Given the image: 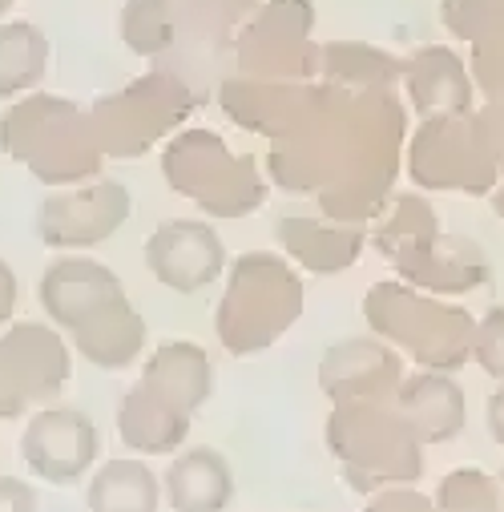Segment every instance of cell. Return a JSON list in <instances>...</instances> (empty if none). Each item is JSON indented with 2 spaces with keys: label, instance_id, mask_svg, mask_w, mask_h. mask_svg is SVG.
I'll return each instance as SVG.
<instances>
[{
  "label": "cell",
  "instance_id": "cell-1",
  "mask_svg": "<svg viewBox=\"0 0 504 512\" xmlns=\"http://www.w3.org/2000/svg\"><path fill=\"white\" fill-rule=\"evenodd\" d=\"M0 150L53 190L93 182L105 158L93 113L53 93L17 97L5 109V117H0Z\"/></svg>",
  "mask_w": 504,
  "mask_h": 512
},
{
  "label": "cell",
  "instance_id": "cell-2",
  "mask_svg": "<svg viewBox=\"0 0 504 512\" xmlns=\"http://www.w3.org/2000/svg\"><path fill=\"white\" fill-rule=\"evenodd\" d=\"M303 315V279L287 254L250 250L226 267V291L214 311L218 343L230 355L275 347Z\"/></svg>",
  "mask_w": 504,
  "mask_h": 512
},
{
  "label": "cell",
  "instance_id": "cell-3",
  "mask_svg": "<svg viewBox=\"0 0 504 512\" xmlns=\"http://www.w3.org/2000/svg\"><path fill=\"white\" fill-rule=\"evenodd\" d=\"M323 436L339 476L363 496L424 476L428 444L396 404H331Z\"/></svg>",
  "mask_w": 504,
  "mask_h": 512
},
{
  "label": "cell",
  "instance_id": "cell-4",
  "mask_svg": "<svg viewBox=\"0 0 504 512\" xmlns=\"http://www.w3.org/2000/svg\"><path fill=\"white\" fill-rule=\"evenodd\" d=\"M363 319L384 343L428 371H456L472 359L476 319L404 279L375 283L363 295Z\"/></svg>",
  "mask_w": 504,
  "mask_h": 512
},
{
  "label": "cell",
  "instance_id": "cell-5",
  "mask_svg": "<svg viewBox=\"0 0 504 512\" xmlns=\"http://www.w3.org/2000/svg\"><path fill=\"white\" fill-rule=\"evenodd\" d=\"M162 174L174 194L214 218H242L267 202V182L250 158H238L210 130H182L162 150Z\"/></svg>",
  "mask_w": 504,
  "mask_h": 512
},
{
  "label": "cell",
  "instance_id": "cell-6",
  "mask_svg": "<svg viewBox=\"0 0 504 512\" xmlns=\"http://www.w3.org/2000/svg\"><path fill=\"white\" fill-rule=\"evenodd\" d=\"M496 146L480 121L468 113L424 117L408 142V174L420 190L484 194L496 182Z\"/></svg>",
  "mask_w": 504,
  "mask_h": 512
},
{
  "label": "cell",
  "instance_id": "cell-7",
  "mask_svg": "<svg viewBox=\"0 0 504 512\" xmlns=\"http://www.w3.org/2000/svg\"><path fill=\"white\" fill-rule=\"evenodd\" d=\"M73 375V351L53 323H9L0 331V420L49 408Z\"/></svg>",
  "mask_w": 504,
  "mask_h": 512
},
{
  "label": "cell",
  "instance_id": "cell-8",
  "mask_svg": "<svg viewBox=\"0 0 504 512\" xmlns=\"http://www.w3.org/2000/svg\"><path fill=\"white\" fill-rule=\"evenodd\" d=\"M186 97H190L186 85H178L166 73L142 77L130 89L109 93L105 101H97L89 109L93 125H97V138H101V150L117 154V158L146 154L154 142H162L186 117V109H190Z\"/></svg>",
  "mask_w": 504,
  "mask_h": 512
},
{
  "label": "cell",
  "instance_id": "cell-9",
  "mask_svg": "<svg viewBox=\"0 0 504 512\" xmlns=\"http://www.w3.org/2000/svg\"><path fill=\"white\" fill-rule=\"evenodd\" d=\"M134 202L130 190L113 178H93L81 186H65L57 194H45L37 206V238L49 250L61 254H81L109 234H117L130 218Z\"/></svg>",
  "mask_w": 504,
  "mask_h": 512
},
{
  "label": "cell",
  "instance_id": "cell-10",
  "mask_svg": "<svg viewBox=\"0 0 504 512\" xmlns=\"http://www.w3.org/2000/svg\"><path fill=\"white\" fill-rule=\"evenodd\" d=\"M315 13L307 0H267L242 33H238V61L263 81H287L315 69L311 49Z\"/></svg>",
  "mask_w": 504,
  "mask_h": 512
},
{
  "label": "cell",
  "instance_id": "cell-11",
  "mask_svg": "<svg viewBox=\"0 0 504 512\" xmlns=\"http://www.w3.org/2000/svg\"><path fill=\"white\" fill-rule=\"evenodd\" d=\"M97 452H101L97 424L77 408L49 404V408H37L25 420L21 460L45 484L69 488V484L85 480V472L97 464Z\"/></svg>",
  "mask_w": 504,
  "mask_h": 512
},
{
  "label": "cell",
  "instance_id": "cell-12",
  "mask_svg": "<svg viewBox=\"0 0 504 512\" xmlns=\"http://www.w3.org/2000/svg\"><path fill=\"white\" fill-rule=\"evenodd\" d=\"M37 299H41L49 323L57 331H65V335L105 319L121 303H130L121 279L105 263L85 259V254H61V259H53L41 271Z\"/></svg>",
  "mask_w": 504,
  "mask_h": 512
},
{
  "label": "cell",
  "instance_id": "cell-13",
  "mask_svg": "<svg viewBox=\"0 0 504 512\" xmlns=\"http://www.w3.org/2000/svg\"><path fill=\"white\" fill-rule=\"evenodd\" d=\"M404 383V359L380 335H351L323 351L319 388L331 404H392Z\"/></svg>",
  "mask_w": 504,
  "mask_h": 512
},
{
  "label": "cell",
  "instance_id": "cell-14",
  "mask_svg": "<svg viewBox=\"0 0 504 512\" xmlns=\"http://www.w3.org/2000/svg\"><path fill=\"white\" fill-rule=\"evenodd\" d=\"M146 267L162 287L178 295H198L226 275L230 259L222 234L210 222L170 218L146 238Z\"/></svg>",
  "mask_w": 504,
  "mask_h": 512
},
{
  "label": "cell",
  "instance_id": "cell-15",
  "mask_svg": "<svg viewBox=\"0 0 504 512\" xmlns=\"http://www.w3.org/2000/svg\"><path fill=\"white\" fill-rule=\"evenodd\" d=\"M400 279L428 295H464L488 279V259L472 238L436 230L424 246L408 250L396 263Z\"/></svg>",
  "mask_w": 504,
  "mask_h": 512
},
{
  "label": "cell",
  "instance_id": "cell-16",
  "mask_svg": "<svg viewBox=\"0 0 504 512\" xmlns=\"http://www.w3.org/2000/svg\"><path fill=\"white\" fill-rule=\"evenodd\" d=\"M275 238L287 259L311 275H339V271L355 267L367 246L363 226L339 222V218H303V214L283 218Z\"/></svg>",
  "mask_w": 504,
  "mask_h": 512
},
{
  "label": "cell",
  "instance_id": "cell-17",
  "mask_svg": "<svg viewBox=\"0 0 504 512\" xmlns=\"http://www.w3.org/2000/svg\"><path fill=\"white\" fill-rule=\"evenodd\" d=\"M400 408V416L416 428V436L424 444H448L464 432V420H468V404H464V392L460 383L452 379V371H412L404 375L400 392L392 400Z\"/></svg>",
  "mask_w": 504,
  "mask_h": 512
},
{
  "label": "cell",
  "instance_id": "cell-18",
  "mask_svg": "<svg viewBox=\"0 0 504 512\" xmlns=\"http://www.w3.org/2000/svg\"><path fill=\"white\" fill-rule=\"evenodd\" d=\"M162 496L170 512H226L234 500V468L218 448L206 444L174 452L162 476Z\"/></svg>",
  "mask_w": 504,
  "mask_h": 512
},
{
  "label": "cell",
  "instance_id": "cell-19",
  "mask_svg": "<svg viewBox=\"0 0 504 512\" xmlns=\"http://www.w3.org/2000/svg\"><path fill=\"white\" fill-rule=\"evenodd\" d=\"M142 383L154 388L162 400H170L182 412H198L214 396V363L202 343L194 339H166L150 351L142 367Z\"/></svg>",
  "mask_w": 504,
  "mask_h": 512
},
{
  "label": "cell",
  "instance_id": "cell-20",
  "mask_svg": "<svg viewBox=\"0 0 504 512\" xmlns=\"http://www.w3.org/2000/svg\"><path fill=\"white\" fill-rule=\"evenodd\" d=\"M117 436L138 456H174L190 436V412L174 408L154 388L138 383L117 404Z\"/></svg>",
  "mask_w": 504,
  "mask_h": 512
},
{
  "label": "cell",
  "instance_id": "cell-21",
  "mask_svg": "<svg viewBox=\"0 0 504 512\" xmlns=\"http://www.w3.org/2000/svg\"><path fill=\"white\" fill-rule=\"evenodd\" d=\"M162 500V480L146 456H113L85 484L89 512H158Z\"/></svg>",
  "mask_w": 504,
  "mask_h": 512
},
{
  "label": "cell",
  "instance_id": "cell-22",
  "mask_svg": "<svg viewBox=\"0 0 504 512\" xmlns=\"http://www.w3.org/2000/svg\"><path fill=\"white\" fill-rule=\"evenodd\" d=\"M404 85L420 117H452V113H468L472 105V81L448 49L416 53L404 69Z\"/></svg>",
  "mask_w": 504,
  "mask_h": 512
},
{
  "label": "cell",
  "instance_id": "cell-23",
  "mask_svg": "<svg viewBox=\"0 0 504 512\" xmlns=\"http://www.w3.org/2000/svg\"><path fill=\"white\" fill-rule=\"evenodd\" d=\"M69 343L77 355H85V363H93L101 371H125L146 351V319L134 303H121L105 319L73 331Z\"/></svg>",
  "mask_w": 504,
  "mask_h": 512
},
{
  "label": "cell",
  "instance_id": "cell-24",
  "mask_svg": "<svg viewBox=\"0 0 504 512\" xmlns=\"http://www.w3.org/2000/svg\"><path fill=\"white\" fill-rule=\"evenodd\" d=\"M53 45L33 21H0V101L33 93L49 69Z\"/></svg>",
  "mask_w": 504,
  "mask_h": 512
},
{
  "label": "cell",
  "instance_id": "cell-25",
  "mask_svg": "<svg viewBox=\"0 0 504 512\" xmlns=\"http://www.w3.org/2000/svg\"><path fill=\"white\" fill-rule=\"evenodd\" d=\"M436 230H440V222H436V210L428 206V198H420V194H400L380 218H375L371 242H375V250H380L388 263H400L408 250L424 246Z\"/></svg>",
  "mask_w": 504,
  "mask_h": 512
},
{
  "label": "cell",
  "instance_id": "cell-26",
  "mask_svg": "<svg viewBox=\"0 0 504 512\" xmlns=\"http://www.w3.org/2000/svg\"><path fill=\"white\" fill-rule=\"evenodd\" d=\"M178 37V0H125L121 41L138 57H158Z\"/></svg>",
  "mask_w": 504,
  "mask_h": 512
},
{
  "label": "cell",
  "instance_id": "cell-27",
  "mask_svg": "<svg viewBox=\"0 0 504 512\" xmlns=\"http://www.w3.org/2000/svg\"><path fill=\"white\" fill-rule=\"evenodd\" d=\"M440 512H504V492H500V476L484 472V468H452L436 492H432Z\"/></svg>",
  "mask_w": 504,
  "mask_h": 512
},
{
  "label": "cell",
  "instance_id": "cell-28",
  "mask_svg": "<svg viewBox=\"0 0 504 512\" xmlns=\"http://www.w3.org/2000/svg\"><path fill=\"white\" fill-rule=\"evenodd\" d=\"M472 359L504 383V307H492L484 319H476V335H472Z\"/></svg>",
  "mask_w": 504,
  "mask_h": 512
},
{
  "label": "cell",
  "instance_id": "cell-29",
  "mask_svg": "<svg viewBox=\"0 0 504 512\" xmlns=\"http://www.w3.org/2000/svg\"><path fill=\"white\" fill-rule=\"evenodd\" d=\"M363 512H440L436 500L428 492H420L416 484H392L380 488L363 500Z\"/></svg>",
  "mask_w": 504,
  "mask_h": 512
},
{
  "label": "cell",
  "instance_id": "cell-30",
  "mask_svg": "<svg viewBox=\"0 0 504 512\" xmlns=\"http://www.w3.org/2000/svg\"><path fill=\"white\" fill-rule=\"evenodd\" d=\"M0 512H41L37 488L21 476H0Z\"/></svg>",
  "mask_w": 504,
  "mask_h": 512
},
{
  "label": "cell",
  "instance_id": "cell-31",
  "mask_svg": "<svg viewBox=\"0 0 504 512\" xmlns=\"http://www.w3.org/2000/svg\"><path fill=\"white\" fill-rule=\"evenodd\" d=\"M17 299H21L17 271L9 267L5 254H0V327H9V323H13V315H17Z\"/></svg>",
  "mask_w": 504,
  "mask_h": 512
},
{
  "label": "cell",
  "instance_id": "cell-32",
  "mask_svg": "<svg viewBox=\"0 0 504 512\" xmlns=\"http://www.w3.org/2000/svg\"><path fill=\"white\" fill-rule=\"evenodd\" d=\"M484 420H488V432H492V440L504 448V383L492 392V400H488V412H484Z\"/></svg>",
  "mask_w": 504,
  "mask_h": 512
},
{
  "label": "cell",
  "instance_id": "cell-33",
  "mask_svg": "<svg viewBox=\"0 0 504 512\" xmlns=\"http://www.w3.org/2000/svg\"><path fill=\"white\" fill-rule=\"evenodd\" d=\"M492 202H496V214H504V190H496V194H492Z\"/></svg>",
  "mask_w": 504,
  "mask_h": 512
},
{
  "label": "cell",
  "instance_id": "cell-34",
  "mask_svg": "<svg viewBox=\"0 0 504 512\" xmlns=\"http://www.w3.org/2000/svg\"><path fill=\"white\" fill-rule=\"evenodd\" d=\"M9 9H13V0H0V17H5Z\"/></svg>",
  "mask_w": 504,
  "mask_h": 512
},
{
  "label": "cell",
  "instance_id": "cell-35",
  "mask_svg": "<svg viewBox=\"0 0 504 512\" xmlns=\"http://www.w3.org/2000/svg\"><path fill=\"white\" fill-rule=\"evenodd\" d=\"M500 492H504V472H500Z\"/></svg>",
  "mask_w": 504,
  "mask_h": 512
}]
</instances>
